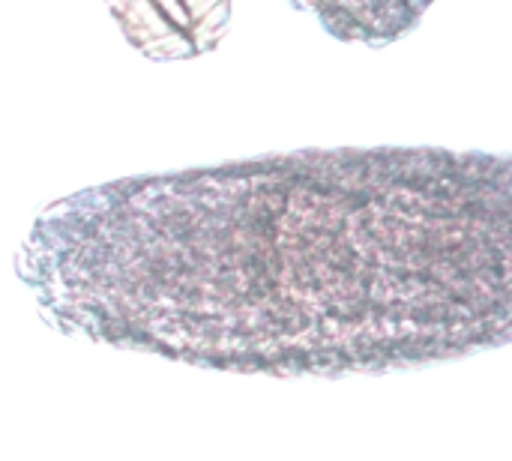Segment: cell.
<instances>
[{"mask_svg": "<svg viewBox=\"0 0 512 461\" xmlns=\"http://www.w3.org/2000/svg\"><path fill=\"white\" fill-rule=\"evenodd\" d=\"M342 42L390 45L408 36L435 0H291Z\"/></svg>", "mask_w": 512, "mask_h": 461, "instance_id": "cell-2", "label": "cell"}, {"mask_svg": "<svg viewBox=\"0 0 512 461\" xmlns=\"http://www.w3.org/2000/svg\"><path fill=\"white\" fill-rule=\"evenodd\" d=\"M18 273L63 333L339 375L512 339V156L303 150L105 183L42 210Z\"/></svg>", "mask_w": 512, "mask_h": 461, "instance_id": "cell-1", "label": "cell"}]
</instances>
